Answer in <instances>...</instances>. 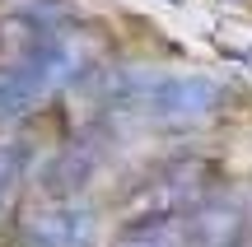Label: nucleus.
Returning <instances> with one entry per match:
<instances>
[{"mask_svg":"<svg viewBox=\"0 0 252 247\" xmlns=\"http://www.w3.org/2000/svg\"><path fill=\"white\" fill-rule=\"evenodd\" d=\"M117 103L131 108L145 121H163V126H191V121L215 117L229 103L224 84L196 70H163V75H145L131 70L117 80Z\"/></svg>","mask_w":252,"mask_h":247,"instance_id":"1","label":"nucleus"},{"mask_svg":"<svg viewBox=\"0 0 252 247\" xmlns=\"http://www.w3.org/2000/svg\"><path fill=\"white\" fill-rule=\"evenodd\" d=\"M75 75H80V47L70 37H56V33L33 37L24 61L14 70H0V126L28 117L37 103H47Z\"/></svg>","mask_w":252,"mask_h":247,"instance_id":"2","label":"nucleus"},{"mask_svg":"<svg viewBox=\"0 0 252 247\" xmlns=\"http://www.w3.org/2000/svg\"><path fill=\"white\" fill-rule=\"evenodd\" d=\"M215 187V164L206 159H173V164L154 168L150 177H140V187L126 201V215H168L182 220L191 205H201Z\"/></svg>","mask_w":252,"mask_h":247,"instance_id":"3","label":"nucleus"},{"mask_svg":"<svg viewBox=\"0 0 252 247\" xmlns=\"http://www.w3.org/2000/svg\"><path fill=\"white\" fill-rule=\"evenodd\" d=\"M19 247H98V215L70 201L37 205L19 224Z\"/></svg>","mask_w":252,"mask_h":247,"instance_id":"4","label":"nucleus"},{"mask_svg":"<svg viewBox=\"0 0 252 247\" xmlns=\"http://www.w3.org/2000/svg\"><path fill=\"white\" fill-rule=\"evenodd\" d=\"M248 233V210L238 201H201L182 215V238L187 247H238Z\"/></svg>","mask_w":252,"mask_h":247,"instance_id":"5","label":"nucleus"},{"mask_svg":"<svg viewBox=\"0 0 252 247\" xmlns=\"http://www.w3.org/2000/svg\"><path fill=\"white\" fill-rule=\"evenodd\" d=\"M112 247H187V238H182V220H168V215H131Z\"/></svg>","mask_w":252,"mask_h":247,"instance_id":"6","label":"nucleus"},{"mask_svg":"<svg viewBox=\"0 0 252 247\" xmlns=\"http://www.w3.org/2000/svg\"><path fill=\"white\" fill-rule=\"evenodd\" d=\"M89 177H94V154L84 145H70V149H61V154L47 164L42 187H47V196H75Z\"/></svg>","mask_w":252,"mask_h":247,"instance_id":"7","label":"nucleus"},{"mask_svg":"<svg viewBox=\"0 0 252 247\" xmlns=\"http://www.w3.org/2000/svg\"><path fill=\"white\" fill-rule=\"evenodd\" d=\"M28 168H33V145L24 136H0V215L14 205Z\"/></svg>","mask_w":252,"mask_h":247,"instance_id":"8","label":"nucleus"},{"mask_svg":"<svg viewBox=\"0 0 252 247\" xmlns=\"http://www.w3.org/2000/svg\"><path fill=\"white\" fill-rule=\"evenodd\" d=\"M163 5H187V0H163Z\"/></svg>","mask_w":252,"mask_h":247,"instance_id":"9","label":"nucleus"},{"mask_svg":"<svg viewBox=\"0 0 252 247\" xmlns=\"http://www.w3.org/2000/svg\"><path fill=\"white\" fill-rule=\"evenodd\" d=\"M229 5H243V0H229Z\"/></svg>","mask_w":252,"mask_h":247,"instance_id":"10","label":"nucleus"}]
</instances>
